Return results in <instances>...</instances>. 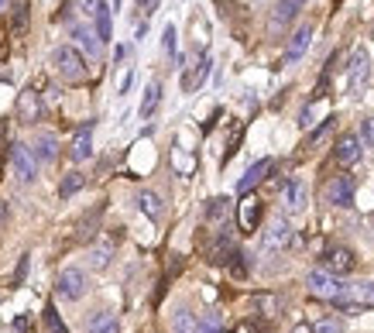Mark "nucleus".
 Masks as SVG:
<instances>
[{"label": "nucleus", "instance_id": "f704fd0d", "mask_svg": "<svg viewBox=\"0 0 374 333\" xmlns=\"http://www.w3.org/2000/svg\"><path fill=\"white\" fill-rule=\"evenodd\" d=\"M330 131H333V117H326V120H323V124H319V127H316V131L309 134V141H306V148H316V145H319V141H323V138H326Z\"/></svg>", "mask_w": 374, "mask_h": 333}, {"label": "nucleus", "instance_id": "20e7f679", "mask_svg": "<svg viewBox=\"0 0 374 333\" xmlns=\"http://www.w3.org/2000/svg\"><path fill=\"white\" fill-rule=\"evenodd\" d=\"M292 244V224L279 217V220H272L268 227H265V234H261V251L265 254H279Z\"/></svg>", "mask_w": 374, "mask_h": 333}, {"label": "nucleus", "instance_id": "c85d7f7f", "mask_svg": "<svg viewBox=\"0 0 374 333\" xmlns=\"http://www.w3.org/2000/svg\"><path fill=\"white\" fill-rule=\"evenodd\" d=\"M110 254H113V241H100L93 251H90V268H106L110 264Z\"/></svg>", "mask_w": 374, "mask_h": 333}, {"label": "nucleus", "instance_id": "9b49d317", "mask_svg": "<svg viewBox=\"0 0 374 333\" xmlns=\"http://www.w3.org/2000/svg\"><path fill=\"white\" fill-rule=\"evenodd\" d=\"M309 42H312V24H302V28H295V31H292V38H288V45H285V55H281V62H285V66L299 62V59L306 55Z\"/></svg>", "mask_w": 374, "mask_h": 333}, {"label": "nucleus", "instance_id": "c756f323", "mask_svg": "<svg viewBox=\"0 0 374 333\" xmlns=\"http://www.w3.org/2000/svg\"><path fill=\"white\" fill-rule=\"evenodd\" d=\"M10 31H14V35H24V31H28V3H14V14H10Z\"/></svg>", "mask_w": 374, "mask_h": 333}, {"label": "nucleus", "instance_id": "6e6552de", "mask_svg": "<svg viewBox=\"0 0 374 333\" xmlns=\"http://www.w3.org/2000/svg\"><path fill=\"white\" fill-rule=\"evenodd\" d=\"M326 203L330 206H350L354 203V175H337L326 182Z\"/></svg>", "mask_w": 374, "mask_h": 333}, {"label": "nucleus", "instance_id": "0eeeda50", "mask_svg": "<svg viewBox=\"0 0 374 333\" xmlns=\"http://www.w3.org/2000/svg\"><path fill=\"white\" fill-rule=\"evenodd\" d=\"M261 213H265V203L247 192V196L241 199V206H237V224H241V231H244V234H254L258 224H261Z\"/></svg>", "mask_w": 374, "mask_h": 333}, {"label": "nucleus", "instance_id": "49530a36", "mask_svg": "<svg viewBox=\"0 0 374 333\" xmlns=\"http://www.w3.org/2000/svg\"><path fill=\"white\" fill-rule=\"evenodd\" d=\"M333 3H337V7H340V3H344V0H333Z\"/></svg>", "mask_w": 374, "mask_h": 333}, {"label": "nucleus", "instance_id": "9d476101", "mask_svg": "<svg viewBox=\"0 0 374 333\" xmlns=\"http://www.w3.org/2000/svg\"><path fill=\"white\" fill-rule=\"evenodd\" d=\"M323 268L333 271V275H347L357 268V258L350 248H326L323 251Z\"/></svg>", "mask_w": 374, "mask_h": 333}, {"label": "nucleus", "instance_id": "7ed1b4c3", "mask_svg": "<svg viewBox=\"0 0 374 333\" xmlns=\"http://www.w3.org/2000/svg\"><path fill=\"white\" fill-rule=\"evenodd\" d=\"M241 254V248H237V241H234V234L230 231H220L209 244H206V261L209 264H227L230 268V261Z\"/></svg>", "mask_w": 374, "mask_h": 333}, {"label": "nucleus", "instance_id": "7c9ffc66", "mask_svg": "<svg viewBox=\"0 0 374 333\" xmlns=\"http://www.w3.org/2000/svg\"><path fill=\"white\" fill-rule=\"evenodd\" d=\"M35 93H38V89H28V93H21V110H24V120H38V114H41V107H38Z\"/></svg>", "mask_w": 374, "mask_h": 333}, {"label": "nucleus", "instance_id": "a211bd4d", "mask_svg": "<svg viewBox=\"0 0 374 333\" xmlns=\"http://www.w3.org/2000/svg\"><path fill=\"white\" fill-rule=\"evenodd\" d=\"M31 152H35V159H38L41 165L59 162V141H55V134H38V138L31 141Z\"/></svg>", "mask_w": 374, "mask_h": 333}, {"label": "nucleus", "instance_id": "37998d69", "mask_svg": "<svg viewBox=\"0 0 374 333\" xmlns=\"http://www.w3.org/2000/svg\"><path fill=\"white\" fill-rule=\"evenodd\" d=\"M100 3H103V0H83V7H86V14H90V17L96 14V7H100Z\"/></svg>", "mask_w": 374, "mask_h": 333}, {"label": "nucleus", "instance_id": "aec40b11", "mask_svg": "<svg viewBox=\"0 0 374 333\" xmlns=\"http://www.w3.org/2000/svg\"><path fill=\"white\" fill-rule=\"evenodd\" d=\"M227 217H230V199H227V196H213V199L206 203L203 220H206L209 227H227Z\"/></svg>", "mask_w": 374, "mask_h": 333}, {"label": "nucleus", "instance_id": "b1692460", "mask_svg": "<svg viewBox=\"0 0 374 333\" xmlns=\"http://www.w3.org/2000/svg\"><path fill=\"white\" fill-rule=\"evenodd\" d=\"M93 21H96V38H100V42H110V38H113V21H110V3H100V7H96Z\"/></svg>", "mask_w": 374, "mask_h": 333}, {"label": "nucleus", "instance_id": "4c0bfd02", "mask_svg": "<svg viewBox=\"0 0 374 333\" xmlns=\"http://www.w3.org/2000/svg\"><path fill=\"white\" fill-rule=\"evenodd\" d=\"M162 45H165V52H169V55L176 52V28H172V24L165 28V35H162Z\"/></svg>", "mask_w": 374, "mask_h": 333}, {"label": "nucleus", "instance_id": "2f4dec72", "mask_svg": "<svg viewBox=\"0 0 374 333\" xmlns=\"http://www.w3.org/2000/svg\"><path fill=\"white\" fill-rule=\"evenodd\" d=\"M96 220H100V206H96L90 217H83V220H80V231H76V237H80V241H90V237H93V234H96Z\"/></svg>", "mask_w": 374, "mask_h": 333}, {"label": "nucleus", "instance_id": "c03bdc74", "mask_svg": "<svg viewBox=\"0 0 374 333\" xmlns=\"http://www.w3.org/2000/svg\"><path fill=\"white\" fill-rule=\"evenodd\" d=\"M292 333H312V327H309V323H295V327H292Z\"/></svg>", "mask_w": 374, "mask_h": 333}, {"label": "nucleus", "instance_id": "e433bc0d", "mask_svg": "<svg viewBox=\"0 0 374 333\" xmlns=\"http://www.w3.org/2000/svg\"><path fill=\"white\" fill-rule=\"evenodd\" d=\"M361 141H364V145L374 152V117H368V120L361 124Z\"/></svg>", "mask_w": 374, "mask_h": 333}, {"label": "nucleus", "instance_id": "a878e982", "mask_svg": "<svg viewBox=\"0 0 374 333\" xmlns=\"http://www.w3.org/2000/svg\"><path fill=\"white\" fill-rule=\"evenodd\" d=\"M83 186H86V175H83V172H66V175H62V182H59V196H62V199H69V196H76Z\"/></svg>", "mask_w": 374, "mask_h": 333}, {"label": "nucleus", "instance_id": "cd10ccee", "mask_svg": "<svg viewBox=\"0 0 374 333\" xmlns=\"http://www.w3.org/2000/svg\"><path fill=\"white\" fill-rule=\"evenodd\" d=\"M162 103V83H151L144 89V100H141V117H151Z\"/></svg>", "mask_w": 374, "mask_h": 333}, {"label": "nucleus", "instance_id": "f3484780", "mask_svg": "<svg viewBox=\"0 0 374 333\" xmlns=\"http://www.w3.org/2000/svg\"><path fill=\"white\" fill-rule=\"evenodd\" d=\"M299 7H302V0H279V3H275V10H272V21H268V28L279 35L285 24H292V21H295Z\"/></svg>", "mask_w": 374, "mask_h": 333}, {"label": "nucleus", "instance_id": "412c9836", "mask_svg": "<svg viewBox=\"0 0 374 333\" xmlns=\"http://www.w3.org/2000/svg\"><path fill=\"white\" fill-rule=\"evenodd\" d=\"M90 155H93V120H86V124L76 131V138H73V159L83 162V159H90Z\"/></svg>", "mask_w": 374, "mask_h": 333}, {"label": "nucleus", "instance_id": "de8ad7c7", "mask_svg": "<svg viewBox=\"0 0 374 333\" xmlns=\"http://www.w3.org/2000/svg\"><path fill=\"white\" fill-rule=\"evenodd\" d=\"M3 3H7V0H0V7H3Z\"/></svg>", "mask_w": 374, "mask_h": 333}, {"label": "nucleus", "instance_id": "2eb2a0df", "mask_svg": "<svg viewBox=\"0 0 374 333\" xmlns=\"http://www.w3.org/2000/svg\"><path fill=\"white\" fill-rule=\"evenodd\" d=\"M333 159H337V165H354L361 159V138L357 134H344L337 141V148H333Z\"/></svg>", "mask_w": 374, "mask_h": 333}, {"label": "nucleus", "instance_id": "1a4fd4ad", "mask_svg": "<svg viewBox=\"0 0 374 333\" xmlns=\"http://www.w3.org/2000/svg\"><path fill=\"white\" fill-rule=\"evenodd\" d=\"M306 199H309V186L302 179H288L285 189H281V206L285 213H302L306 210Z\"/></svg>", "mask_w": 374, "mask_h": 333}, {"label": "nucleus", "instance_id": "f257e3e1", "mask_svg": "<svg viewBox=\"0 0 374 333\" xmlns=\"http://www.w3.org/2000/svg\"><path fill=\"white\" fill-rule=\"evenodd\" d=\"M306 289L316 296V299H330V303H337L340 296H344V282H340V275H333V271H326V268H312L309 275H306Z\"/></svg>", "mask_w": 374, "mask_h": 333}, {"label": "nucleus", "instance_id": "4be33fe9", "mask_svg": "<svg viewBox=\"0 0 374 333\" xmlns=\"http://www.w3.org/2000/svg\"><path fill=\"white\" fill-rule=\"evenodd\" d=\"M73 38H76V45L90 55V59H100V52H103V42L96 38L93 31L86 28V24H80V28H73Z\"/></svg>", "mask_w": 374, "mask_h": 333}, {"label": "nucleus", "instance_id": "393cba45", "mask_svg": "<svg viewBox=\"0 0 374 333\" xmlns=\"http://www.w3.org/2000/svg\"><path fill=\"white\" fill-rule=\"evenodd\" d=\"M199 330V320H196V313L192 309H176V316H172V333H196Z\"/></svg>", "mask_w": 374, "mask_h": 333}, {"label": "nucleus", "instance_id": "39448f33", "mask_svg": "<svg viewBox=\"0 0 374 333\" xmlns=\"http://www.w3.org/2000/svg\"><path fill=\"white\" fill-rule=\"evenodd\" d=\"M38 159H35V152L28 148V145H14L10 148V168H14V175L21 179V182H35V175H38Z\"/></svg>", "mask_w": 374, "mask_h": 333}, {"label": "nucleus", "instance_id": "473e14b6", "mask_svg": "<svg viewBox=\"0 0 374 333\" xmlns=\"http://www.w3.org/2000/svg\"><path fill=\"white\" fill-rule=\"evenodd\" d=\"M312 333H344V320L340 316H323L312 323Z\"/></svg>", "mask_w": 374, "mask_h": 333}, {"label": "nucleus", "instance_id": "ddd939ff", "mask_svg": "<svg viewBox=\"0 0 374 333\" xmlns=\"http://www.w3.org/2000/svg\"><path fill=\"white\" fill-rule=\"evenodd\" d=\"M209 66H213V62H209V55H196L186 69H183V93L199 89V83L209 76Z\"/></svg>", "mask_w": 374, "mask_h": 333}, {"label": "nucleus", "instance_id": "58836bf2", "mask_svg": "<svg viewBox=\"0 0 374 333\" xmlns=\"http://www.w3.org/2000/svg\"><path fill=\"white\" fill-rule=\"evenodd\" d=\"M179 268H183V258H179V254L165 258V275H169V278H172V275H179Z\"/></svg>", "mask_w": 374, "mask_h": 333}, {"label": "nucleus", "instance_id": "4468645a", "mask_svg": "<svg viewBox=\"0 0 374 333\" xmlns=\"http://www.w3.org/2000/svg\"><path fill=\"white\" fill-rule=\"evenodd\" d=\"M344 303H354L357 309H371L374 306V282H350L347 289H344V296H340Z\"/></svg>", "mask_w": 374, "mask_h": 333}, {"label": "nucleus", "instance_id": "79ce46f5", "mask_svg": "<svg viewBox=\"0 0 374 333\" xmlns=\"http://www.w3.org/2000/svg\"><path fill=\"white\" fill-rule=\"evenodd\" d=\"M247 330H251V333H272V330H268V323H258L254 316L247 320Z\"/></svg>", "mask_w": 374, "mask_h": 333}, {"label": "nucleus", "instance_id": "dca6fc26", "mask_svg": "<svg viewBox=\"0 0 374 333\" xmlns=\"http://www.w3.org/2000/svg\"><path fill=\"white\" fill-rule=\"evenodd\" d=\"M272 168H275V162H272V159H258L254 165L247 168V175H241V182H237V192H241V196H247V192H251V189H254V186H258V182H261L268 172H272Z\"/></svg>", "mask_w": 374, "mask_h": 333}, {"label": "nucleus", "instance_id": "ea45409f", "mask_svg": "<svg viewBox=\"0 0 374 333\" xmlns=\"http://www.w3.org/2000/svg\"><path fill=\"white\" fill-rule=\"evenodd\" d=\"M196 333H220V320H216V316H206V320L199 323V330Z\"/></svg>", "mask_w": 374, "mask_h": 333}, {"label": "nucleus", "instance_id": "6ab92c4d", "mask_svg": "<svg viewBox=\"0 0 374 333\" xmlns=\"http://www.w3.org/2000/svg\"><path fill=\"white\" fill-rule=\"evenodd\" d=\"M247 309H251L254 316L275 320V316H279V296H275V292H254V296L247 299Z\"/></svg>", "mask_w": 374, "mask_h": 333}, {"label": "nucleus", "instance_id": "72a5a7b5", "mask_svg": "<svg viewBox=\"0 0 374 333\" xmlns=\"http://www.w3.org/2000/svg\"><path fill=\"white\" fill-rule=\"evenodd\" d=\"M45 327H48V333H69V327L62 323V316L55 313V306L45 309Z\"/></svg>", "mask_w": 374, "mask_h": 333}, {"label": "nucleus", "instance_id": "5701e85b", "mask_svg": "<svg viewBox=\"0 0 374 333\" xmlns=\"http://www.w3.org/2000/svg\"><path fill=\"white\" fill-rule=\"evenodd\" d=\"M86 330L90 333H120V323L110 309H96L93 316L86 320Z\"/></svg>", "mask_w": 374, "mask_h": 333}, {"label": "nucleus", "instance_id": "f03ea898", "mask_svg": "<svg viewBox=\"0 0 374 333\" xmlns=\"http://www.w3.org/2000/svg\"><path fill=\"white\" fill-rule=\"evenodd\" d=\"M52 66H55V73H59L62 80H69V83H80V80L86 76V62H83V55H80L73 45H59V48L52 52Z\"/></svg>", "mask_w": 374, "mask_h": 333}, {"label": "nucleus", "instance_id": "a19ab883", "mask_svg": "<svg viewBox=\"0 0 374 333\" xmlns=\"http://www.w3.org/2000/svg\"><path fill=\"white\" fill-rule=\"evenodd\" d=\"M138 7H141V10H144V14L151 17V14L158 10V0H138Z\"/></svg>", "mask_w": 374, "mask_h": 333}, {"label": "nucleus", "instance_id": "c9c22d12", "mask_svg": "<svg viewBox=\"0 0 374 333\" xmlns=\"http://www.w3.org/2000/svg\"><path fill=\"white\" fill-rule=\"evenodd\" d=\"M7 35H10V24H3V21H0V62H3V59H7V52H10V38H7Z\"/></svg>", "mask_w": 374, "mask_h": 333}, {"label": "nucleus", "instance_id": "a18cd8bd", "mask_svg": "<svg viewBox=\"0 0 374 333\" xmlns=\"http://www.w3.org/2000/svg\"><path fill=\"white\" fill-rule=\"evenodd\" d=\"M113 7H120V0H113Z\"/></svg>", "mask_w": 374, "mask_h": 333}, {"label": "nucleus", "instance_id": "bb28decb", "mask_svg": "<svg viewBox=\"0 0 374 333\" xmlns=\"http://www.w3.org/2000/svg\"><path fill=\"white\" fill-rule=\"evenodd\" d=\"M138 206H141V213H148L151 220H155V217H162V196H158V192H151V189L138 192Z\"/></svg>", "mask_w": 374, "mask_h": 333}, {"label": "nucleus", "instance_id": "f8f14e48", "mask_svg": "<svg viewBox=\"0 0 374 333\" xmlns=\"http://www.w3.org/2000/svg\"><path fill=\"white\" fill-rule=\"evenodd\" d=\"M368 73H371V55H368V48H354L350 66H347V76H350V89H354V93H361Z\"/></svg>", "mask_w": 374, "mask_h": 333}, {"label": "nucleus", "instance_id": "423d86ee", "mask_svg": "<svg viewBox=\"0 0 374 333\" xmlns=\"http://www.w3.org/2000/svg\"><path fill=\"white\" fill-rule=\"evenodd\" d=\"M55 292L62 299H80L86 292V271L83 268H62L55 278Z\"/></svg>", "mask_w": 374, "mask_h": 333}]
</instances>
